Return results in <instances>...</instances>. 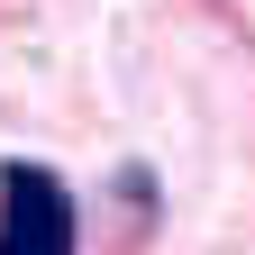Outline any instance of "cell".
<instances>
[{
	"label": "cell",
	"instance_id": "obj_1",
	"mask_svg": "<svg viewBox=\"0 0 255 255\" xmlns=\"http://www.w3.org/2000/svg\"><path fill=\"white\" fill-rule=\"evenodd\" d=\"M0 255H82V219L55 164H0Z\"/></svg>",
	"mask_w": 255,
	"mask_h": 255
}]
</instances>
